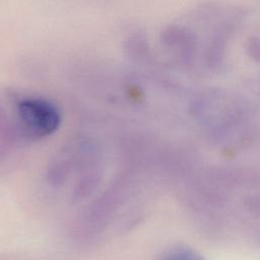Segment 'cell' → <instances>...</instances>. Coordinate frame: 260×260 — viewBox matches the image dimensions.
Returning <instances> with one entry per match:
<instances>
[{
  "mask_svg": "<svg viewBox=\"0 0 260 260\" xmlns=\"http://www.w3.org/2000/svg\"><path fill=\"white\" fill-rule=\"evenodd\" d=\"M18 117L25 131L34 137L52 134L59 127L60 115L49 103L41 100H24L18 105Z\"/></svg>",
  "mask_w": 260,
  "mask_h": 260,
  "instance_id": "1",
  "label": "cell"
},
{
  "mask_svg": "<svg viewBox=\"0 0 260 260\" xmlns=\"http://www.w3.org/2000/svg\"><path fill=\"white\" fill-rule=\"evenodd\" d=\"M164 260H202V259L199 258L197 255H194L190 252L179 251V252L171 254L170 256H168Z\"/></svg>",
  "mask_w": 260,
  "mask_h": 260,
  "instance_id": "2",
  "label": "cell"
}]
</instances>
